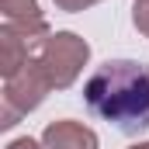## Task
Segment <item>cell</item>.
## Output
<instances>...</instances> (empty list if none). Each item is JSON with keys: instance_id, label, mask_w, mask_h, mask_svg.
<instances>
[{"instance_id": "5b68a950", "label": "cell", "mask_w": 149, "mask_h": 149, "mask_svg": "<svg viewBox=\"0 0 149 149\" xmlns=\"http://www.w3.org/2000/svg\"><path fill=\"white\" fill-rule=\"evenodd\" d=\"M42 146L45 149H97V135L80 125V121H52L45 132H42Z\"/></svg>"}, {"instance_id": "9c48e42d", "label": "cell", "mask_w": 149, "mask_h": 149, "mask_svg": "<svg viewBox=\"0 0 149 149\" xmlns=\"http://www.w3.org/2000/svg\"><path fill=\"white\" fill-rule=\"evenodd\" d=\"M132 149H149V142H139V146H132Z\"/></svg>"}, {"instance_id": "52a82bcc", "label": "cell", "mask_w": 149, "mask_h": 149, "mask_svg": "<svg viewBox=\"0 0 149 149\" xmlns=\"http://www.w3.org/2000/svg\"><path fill=\"white\" fill-rule=\"evenodd\" d=\"M90 3H97V0H56V7H59V10H70V14L83 10V7H90Z\"/></svg>"}, {"instance_id": "ba28073f", "label": "cell", "mask_w": 149, "mask_h": 149, "mask_svg": "<svg viewBox=\"0 0 149 149\" xmlns=\"http://www.w3.org/2000/svg\"><path fill=\"white\" fill-rule=\"evenodd\" d=\"M7 149H45L42 142H35V139H14Z\"/></svg>"}, {"instance_id": "277c9868", "label": "cell", "mask_w": 149, "mask_h": 149, "mask_svg": "<svg viewBox=\"0 0 149 149\" xmlns=\"http://www.w3.org/2000/svg\"><path fill=\"white\" fill-rule=\"evenodd\" d=\"M0 10H3V24L31 35L35 42H45V38L52 35L49 24H45V17H42L38 0H0Z\"/></svg>"}, {"instance_id": "7a4b0ae2", "label": "cell", "mask_w": 149, "mask_h": 149, "mask_svg": "<svg viewBox=\"0 0 149 149\" xmlns=\"http://www.w3.org/2000/svg\"><path fill=\"white\" fill-rule=\"evenodd\" d=\"M87 56H90V45L80 35H73V31H56V35H49V42L38 49L31 59H35V66L42 70V76L49 80V87L63 90V87H70L76 76H80Z\"/></svg>"}, {"instance_id": "6da1fadb", "label": "cell", "mask_w": 149, "mask_h": 149, "mask_svg": "<svg viewBox=\"0 0 149 149\" xmlns=\"http://www.w3.org/2000/svg\"><path fill=\"white\" fill-rule=\"evenodd\" d=\"M83 104L125 135L149 128V66L139 59H108L83 83Z\"/></svg>"}, {"instance_id": "8992f818", "label": "cell", "mask_w": 149, "mask_h": 149, "mask_svg": "<svg viewBox=\"0 0 149 149\" xmlns=\"http://www.w3.org/2000/svg\"><path fill=\"white\" fill-rule=\"evenodd\" d=\"M132 21H135V28L149 38V0H135V7H132Z\"/></svg>"}, {"instance_id": "3957f363", "label": "cell", "mask_w": 149, "mask_h": 149, "mask_svg": "<svg viewBox=\"0 0 149 149\" xmlns=\"http://www.w3.org/2000/svg\"><path fill=\"white\" fill-rule=\"evenodd\" d=\"M49 90H52V87H49V80L42 76V70L35 66V59H31L21 73L7 76V83H3V111H0V128H10V125H17V118H21V114L35 111Z\"/></svg>"}]
</instances>
